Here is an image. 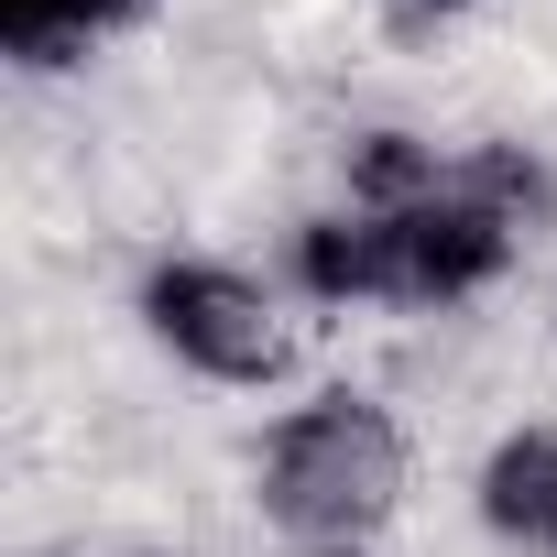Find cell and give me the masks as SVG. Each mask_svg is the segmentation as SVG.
Segmentation results:
<instances>
[{
  "label": "cell",
  "instance_id": "1",
  "mask_svg": "<svg viewBox=\"0 0 557 557\" xmlns=\"http://www.w3.org/2000/svg\"><path fill=\"white\" fill-rule=\"evenodd\" d=\"M416 426L372 383H318L251 437V513L285 546H383L416 513Z\"/></svg>",
  "mask_w": 557,
  "mask_h": 557
},
{
  "label": "cell",
  "instance_id": "2",
  "mask_svg": "<svg viewBox=\"0 0 557 557\" xmlns=\"http://www.w3.org/2000/svg\"><path fill=\"white\" fill-rule=\"evenodd\" d=\"M132 329L153 339L164 372H186L208 394H273L318 361L296 296L273 273H251L240 251H197V240L132 262Z\"/></svg>",
  "mask_w": 557,
  "mask_h": 557
},
{
  "label": "cell",
  "instance_id": "5",
  "mask_svg": "<svg viewBox=\"0 0 557 557\" xmlns=\"http://www.w3.org/2000/svg\"><path fill=\"white\" fill-rule=\"evenodd\" d=\"M273 557H383V546H273Z\"/></svg>",
  "mask_w": 557,
  "mask_h": 557
},
{
  "label": "cell",
  "instance_id": "3",
  "mask_svg": "<svg viewBox=\"0 0 557 557\" xmlns=\"http://www.w3.org/2000/svg\"><path fill=\"white\" fill-rule=\"evenodd\" d=\"M175 23V0H0V55L34 88H77L110 45Z\"/></svg>",
  "mask_w": 557,
  "mask_h": 557
},
{
  "label": "cell",
  "instance_id": "4",
  "mask_svg": "<svg viewBox=\"0 0 557 557\" xmlns=\"http://www.w3.org/2000/svg\"><path fill=\"white\" fill-rule=\"evenodd\" d=\"M470 524L513 557H557V416H513L470 459Z\"/></svg>",
  "mask_w": 557,
  "mask_h": 557
}]
</instances>
